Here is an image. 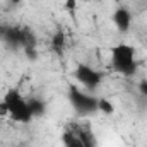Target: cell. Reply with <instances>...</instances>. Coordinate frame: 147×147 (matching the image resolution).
Masks as SVG:
<instances>
[{"label":"cell","mask_w":147,"mask_h":147,"mask_svg":"<svg viewBox=\"0 0 147 147\" xmlns=\"http://www.w3.org/2000/svg\"><path fill=\"white\" fill-rule=\"evenodd\" d=\"M139 91H140V94H142V96H146V98H147V79H146V80H142V82L139 84Z\"/></svg>","instance_id":"cell-11"},{"label":"cell","mask_w":147,"mask_h":147,"mask_svg":"<svg viewBox=\"0 0 147 147\" xmlns=\"http://www.w3.org/2000/svg\"><path fill=\"white\" fill-rule=\"evenodd\" d=\"M5 116H9V108H7L5 101L2 99L0 101V118H5Z\"/></svg>","instance_id":"cell-10"},{"label":"cell","mask_w":147,"mask_h":147,"mask_svg":"<svg viewBox=\"0 0 147 147\" xmlns=\"http://www.w3.org/2000/svg\"><path fill=\"white\" fill-rule=\"evenodd\" d=\"M65 147H96L94 146V137L91 135L86 127H72L65 132L63 135Z\"/></svg>","instance_id":"cell-4"},{"label":"cell","mask_w":147,"mask_h":147,"mask_svg":"<svg viewBox=\"0 0 147 147\" xmlns=\"http://www.w3.org/2000/svg\"><path fill=\"white\" fill-rule=\"evenodd\" d=\"M28 105H29V110H31L33 118H34V116H43L45 111H46V105H45L41 99H38V98L28 99Z\"/></svg>","instance_id":"cell-7"},{"label":"cell","mask_w":147,"mask_h":147,"mask_svg":"<svg viewBox=\"0 0 147 147\" xmlns=\"http://www.w3.org/2000/svg\"><path fill=\"white\" fill-rule=\"evenodd\" d=\"M3 101H5V105L9 108V118H12L14 121H17V123H29L33 120L28 99L16 87L7 89V92L3 96Z\"/></svg>","instance_id":"cell-2"},{"label":"cell","mask_w":147,"mask_h":147,"mask_svg":"<svg viewBox=\"0 0 147 147\" xmlns=\"http://www.w3.org/2000/svg\"><path fill=\"white\" fill-rule=\"evenodd\" d=\"M75 79L84 86V87H87L89 91H94L101 82H103V74L99 72V70H96V69H92L91 65H87V63H79L77 67H75Z\"/></svg>","instance_id":"cell-5"},{"label":"cell","mask_w":147,"mask_h":147,"mask_svg":"<svg viewBox=\"0 0 147 147\" xmlns=\"http://www.w3.org/2000/svg\"><path fill=\"white\" fill-rule=\"evenodd\" d=\"M111 69L115 72L132 77L137 74L139 69V62L135 58V50L130 45L120 43L116 46H113L111 50Z\"/></svg>","instance_id":"cell-1"},{"label":"cell","mask_w":147,"mask_h":147,"mask_svg":"<svg viewBox=\"0 0 147 147\" xmlns=\"http://www.w3.org/2000/svg\"><path fill=\"white\" fill-rule=\"evenodd\" d=\"M75 7H77V2L75 0H67L65 2V9L67 10H75Z\"/></svg>","instance_id":"cell-12"},{"label":"cell","mask_w":147,"mask_h":147,"mask_svg":"<svg viewBox=\"0 0 147 147\" xmlns=\"http://www.w3.org/2000/svg\"><path fill=\"white\" fill-rule=\"evenodd\" d=\"M21 2H22V0H10L12 5H21Z\"/></svg>","instance_id":"cell-13"},{"label":"cell","mask_w":147,"mask_h":147,"mask_svg":"<svg viewBox=\"0 0 147 147\" xmlns=\"http://www.w3.org/2000/svg\"><path fill=\"white\" fill-rule=\"evenodd\" d=\"M98 111H101V113H105V115H113V113H115V106L111 105L110 99L99 98V99H98Z\"/></svg>","instance_id":"cell-9"},{"label":"cell","mask_w":147,"mask_h":147,"mask_svg":"<svg viewBox=\"0 0 147 147\" xmlns=\"http://www.w3.org/2000/svg\"><path fill=\"white\" fill-rule=\"evenodd\" d=\"M98 99L99 98H96L89 92H84L75 86H69V101H70L74 110L82 116L92 115L98 111Z\"/></svg>","instance_id":"cell-3"},{"label":"cell","mask_w":147,"mask_h":147,"mask_svg":"<svg viewBox=\"0 0 147 147\" xmlns=\"http://www.w3.org/2000/svg\"><path fill=\"white\" fill-rule=\"evenodd\" d=\"M113 24L116 26V29L120 33H128L130 26H132V12L127 7H118L113 12Z\"/></svg>","instance_id":"cell-6"},{"label":"cell","mask_w":147,"mask_h":147,"mask_svg":"<svg viewBox=\"0 0 147 147\" xmlns=\"http://www.w3.org/2000/svg\"><path fill=\"white\" fill-rule=\"evenodd\" d=\"M51 46H53V50H55L57 53H62V51H63V46H65V34H63L62 31H58V33L53 34V38H51Z\"/></svg>","instance_id":"cell-8"}]
</instances>
